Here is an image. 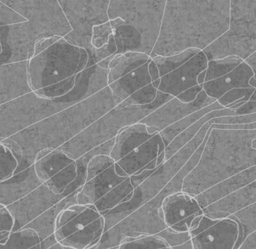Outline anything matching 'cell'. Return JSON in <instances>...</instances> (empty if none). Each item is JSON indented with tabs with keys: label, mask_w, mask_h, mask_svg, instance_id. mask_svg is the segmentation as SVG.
I'll use <instances>...</instances> for the list:
<instances>
[{
	"label": "cell",
	"mask_w": 256,
	"mask_h": 249,
	"mask_svg": "<svg viewBox=\"0 0 256 249\" xmlns=\"http://www.w3.org/2000/svg\"><path fill=\"white\" fill-rule=\"evenodd\" d=\"M160 211L166 225L179 233H189L204 216L198 200L183 191L167 196L161 204Z\"/></svg>",
	"instance_id": "8fae6325"
},
{
	"label": "cell",
	"mask_w": 256,
	"mask_h": 249,
	"mask_svg": "<svg viewBox=\"0 0 256 249\" xmlns=\"http://www.w3.org/2000/svg\"><path fill=\"white\" fill-rule=\"evenodd\" d=\"M109 65L108 86L147 63L150 57L142 53L127 52L112 55Z\"/></svg>",
	"instance_id": "e0dca14e"
},
{
	"label": "cell",
	"mask_w": 256,
	"mask_h": 249,
	"mask_svg": "<svg viewBox=\"0 0 256 249\" xmlns=\"http://www.w3.org/2000/svg\"><path fill=\"white\" fill-rule=\"evenodd\" d=\"M14 217L7 206L0 203V242L6 240L12 233Z\"/></svg>",
	"instance_id": "4316f807"
},
{
	"label": "cell",
	"mask_w": 256,
	"mask_h": 249,
	"mask_svg": "<svg viewBox=\"0 0 256 249\" xmlns=\"http://www.w3.org/2000/svg\"><path fill=\"white\" fill-rule=\"evenodd\" d=\"M252 147H254V149H256V138L252 141Z\"/></svg>",
	"instance_id": "e575fe53"
},
{
	"label": "cell",
	"mask_w": 256,
	"mask_h": 249,
	"mask_svg": "<svg viewBox=\"0 0 256 249\" xmlns=\"http://www.w3.org/2000/svg\"><path fill=\"white\" fill-rule=\"evenodd\" d=\"M240 234L239 223L230 217H203L190 236L192 249H234Z\"/></svg>",
	"instance_id": "30bf717a"
},
{
	"label": "cell",
	"mask_w": 256,
	"mask_h": 249,
	"mask_svg": "<svg viewBox=\"0 0 256 249\" xmlns=\"http://www.w3.org/2000/svg\"><path fill=\"white\" fill-rule=\"evenodd\" d=\"M208 60L203 51L188 60L183 66L160 78L158 91L177 97L180 93L198 86L197 77L207 70Z\"/></svg>",
	"instance_id": "4fadbf2b"
},
{
	"label": "cell",
	"mask_w": 256,
	"mask_h": 249,
	"mask_svg": "<svg viewBox=\"0 0 256 249\" xmlns=\"http://www.w3.org/2000/svg\"><path fill=\"white\" fill-rule=\"evenodd\" d=\"M18 158L13 151L0 143V182L8 180L14 176L18 167Z\"/></svg>",
	"instance_id": "cb8c5ba5"
},
{
	"label": "cell",
	"mask_w": 256,
	"mask_h": 249,
	"mask_svg": "<svg viewBox=\"0 0 256 249\" xmlns=\"http://www.w3.org/2000/svg\"><path fill=\"white\" fill-rule=\"evenodd\" d=\"M110 0H60L62 10L64 12L72 31L64 39L74 46L84 48L88 55L92 56L91 45L94 27L109 22L108 9Z\"/></svg>",
	"instance_id": "9c48e42d"
},
{
	"label": "cell",
	"mask_w": 256,
	"mask_h": 249,
	"mask_svg": "<svg viewBox=\"0 0 256 249\" xmlns=\"http://www.w3.org/2000/svg\"><path fill=\"white\" fill-rule=\"evenodd\" d=\"M216 102L215 99L208 96L204 90L191 103H183L177 98H173L140 123L147 126L149 134H156L188 116L213 105Z\"/></svg>",
	"instance_id": "7c38bea8"
},
{
	"label": "cell",
	"mask_w": 256,
	"mask_h": 249,
	"mask_svg": "<svg viewBox=\"0 0 256 249\" xmlns=\"http://www.w3.org/2000/svg\"><path fill=\"white\" fill-rule=\"evenodd\" d=\"M104 228V215L91 205L76 203L58 214L54 236L63 248L90 249L99 243Z\"/></svg>",
	"instance_id": "ba28073f"
},
{
	"label": "cell",
	"mask_w": 256,
	"mask_h": 249,
	"mask_svg": "<svg viewBox=\"0 0 256 249\" xmlns=\"http://www.w3.org/2000/svg\"><path fill=\"white\" fill-rule=\"evenodd\" d=\"M203 90V85L196 86L177 96L178 99L183 103H191L196 99L197 96Z\"/></svg>",
	"instance_id": "83f0119b"
},
{
	"label": "cell",
	"mask_w": 256,
	"mask_h": 249,
	"mask_svg": "<svg viewBox=\"0 0 256 249\" xmlns=\"http://www.w3.org/2000/svg\"><path fill=\"white\" fill-rule=\"evenodd\" d=\"M2 53V43L1 41H0V54Z\"/></svg>",
	"instance_id": "8d00e7d4"
},
{
	"label": "cell",
	"mask_w": 256,
	"mask_h": 249,
	"mask_svg": "<svg viewBox=\"0 0 256 249\" xmlns=\"http://www.w3.org/2000/svg\"><path fill=\"white\" fill-rule=\"evenodd\" d=\"M160 82H161V80L159 79V80H158V81H154V82H152V85H153L154 87H155V88L158 89V88H159L160 85Z\"/></svg>",
	"instance_id": "d6a6232c"
},
{
	"label": "cell",
	"mask_w": 256,
	"mask_h": 249,
	"mask_svg": "<svg viewBox=\"0 0 256 249\" xmlns=\"http://www.w3.org/2000/svg\"><path fill=\"white\" fill-rule=\"evenodd\" d=\"M254 77V72L252 68L244 61L224 76L204 83L203 90L208 96L218 101L231 90L255 88L251 87L249 84L251 78Z\"/></svg>",
	"instance_id": "5bb4252c"
},
{
	"label": "cell",
	"mask_w": 256,
	"mask_h": 249,
	"mask_svg": "<svg viewBox=\"0 0 256 249\" xmlns=\"http://www.w3.org/2000/svg\"><path fill=\"white\" fill-rule=\"evenodd\" d=\"M152 60L150 59L141 67L108 86L114 93L117 105L121 104L140 89L152 84V79L148 73V64Z\"/></svg>",
	"instance_id": "2e32d148"
},
{
	"label": "cell",
	"mask_w": 256,
	"mask_h": 249,
	"mask_svg": "<svg viewBox=\"0 0 256 249\" xmlns=\"http://www.w3.org/2000/svg\"><path fill=\"white\" fill-rule=\"evenodd\" d=\"M62 37L58 36H54V37L46 38V39H42L39 42L36 44L34 46V52L33 55L39 54L42 51H44L46 48H49L51 45H54L57 41L60 40Z\"/></svg>",
	"instance_id": "f1b7e54d"
},
{
	"label": "cell",
	"mask_w": 256,
	"mask_h": 249,
	"mask_svg": "<svg viewBox=\"0 0 256 249\" xmlns=\"http://www.w3.org/2000/svg\"><path fill=\"white\" fill-rule=\"evenodd\" d=\"M166 0H111L108 16L117 51L150 57L160 33Z\"/></svg>",
	"instance_id": "7a4b0ae2"
},
{
	"label": "cell",
	"mask_w": 256,
	"mask_h": 249,
	"mask_svg": "<svg viewBox=\"0 0 256 249\" xmlns=\"http://www.w3.org/2000/svg\"><path fill=\"white\" fill-rule=\"evenodd\" d=\"M236 111L234 110L228 109V108L209 113L207 115L202 117L201 120L196 122L195 124L192 125L190 128H186L183 132L180 133L166 148V162L172 156H173L176 152H178L184 146H186L189 142H190L208 122L213 120V119L218 118V117H236Z\"/></svg>",
	"instance_id": "ac0fdd59"
},
{
	"label": "cell",
	"mask_w": 256,
	"mask_h": 249,
	"mask_svg": "<svg viewBox=\"0 0 256 249\" xmlns=\"http://www.w3.org/2000/svg\"><path fill=\"white\" fill-rule=\"evenodd\" d=\"M173 98L158 91L154 102L149 105L126 108L117 105L60 149L76 160L88 151L115 138L124 128L140 123Z\"/></svg>",
	"instance_id": "5b68a950"
},
{
	"label": "cell",
	"mask_w": 256,
	"mask_h": 249,
	"mask_svg": "<svg viewBox=\"0 0 256 249\" xmlns=\"http://www.w3.org/2000/svg\"><path fill=\"white\" fill-rule=\"evenodd\" d=\"M256 107L255 108H254V110H252V113H251V114H256Z\"/></svg>",
	"instance_id": "d590c367"
},
{
	"label": "cell",
	"mask_w": 256,
	"mask_h": 249,
	"mask_svg": "<svg viewBox=\"0 0 256 249\" xmlns=\"http://www.w3.org/2000/svg\"><path fill=\"white\" fill-rule=\"evenodd\" d=\"M156 134H149L147 126L142 123L131 125L116 137L115 143L110 156L117 162Z\"/></svg>",
	"instance_id": "9a60e30c"
},
{
	"label": "cell",
	"mask_w": 256,
	"mask_h": 249,
	"mask_svg": "<svg viewBox=\"0 0 256 249\" xmlns=\"http://www.w3.org/2000/svg\"><path fill=\"white\" fill-rule=\"evenodd\" d=\"M117 249H172V247L160 236L142 235L126 237Z\"/></svg>",
	"instance_id": "7402d4cb"
},
{
	"label": "cell",
	"mask_w": 256,
	"mask_h": 249,
	"mask_svg": "<svg viewBox=\"0 0 256 249\" xmlns=\"http://www.w3.org/2000/svg\"><path fill=\"white\" fill-rule=\"evenodd\" d=\"M206 70L204 72H201L200 75L197 77V82H198V85H203L204 83V80H206Z\"/></svg>",
	"instance_id": "1f68e13d"
},
{
	"label": "cell",
	"mask_w": 256,
	"mask_h": 249,
	"mask_svg": "<svg viewBox=\"0 0 256 249\" xmlns=\"http://www.w3.org/2000/svg\"><path fill=\"white\" fill-rule=\"evenodd\" d=\"M200 51H201L197 49H188L176 55L170 57H156L152 58V60L158 66L161 78L183 66Z\"/></svg>",
	"instance_id": "44dd1931"
},
{
	"label": "cell",
	"mask_w": 256,
	"mask_h": 249,
	"mask_svg": "<svg viewBox=\"0 0 256 249\" xmlns=\"http://www.w3.org/2000/svg\"><path fill=\"white\" fill-rule=\"evenodd\" d=\"M226 108L221 106L218 101L213 105L207 107V108H203V109L200 110L188 116L185 118L182 119L180 121L177 122L174 124L170 125L168 128L166 129L162 130V131L160 132L161 138L165 144L166 147L168 146L177 137L178 135L183 132L186 128H190L192 125L195 124L198 120H201L204 116L207 115L209 113L212 112L214 111H220V110L225 109Z\"/></svg>",
	"instance_id": "d6986e66"
},
{
	"label": "cell",
	"mask_w": 256,
	"mask_h": 249,
	"mask_svg": "<svg viewBox=\"0 0 256 249\" xmlns=\"http://www.w3.org/2000/svg\"><path fill=\"white\" fill-rule=\"evenodd\" d=\"M112 36H114V33H112V27H111L110 21L105 23V24L94 27L91 40V45L93 49L92 52L106 46L109 44Z\"/></svg>",
	"instance_id": "484cf974"
},
{
	"label": "cell",
	"mask_w": 256,
	"mask_h": 249,
	"mask_svg": "<svg viewBox=\"0 0 256 249\" xmlns=\"http://www.w3.org/2000/svg\"><path fill=\"white\" fill-rule=\"evenodd\" d=\"M148 73L152 82L160 79L159 69H158V66H156V63L153 61V60H150L148 64Z\"/></svg>",
	"instance_id": "f546056e"
},
{
	"label": "cell",
	"mask_w": 256,
	"mask_h": 249,
	"mask_svg": "<svg viewBox=\"0 0 256 249\" xmlns=\"http://www.w3.org/2000/svg\"><path fill=\"white\" fill-rule=\"evenodd\" d=\"M230 0H166L150 58L202 51L228 30Z\"/></svg>",
	"instance_id": "6da1fadb"
},
{
	"label": "cell",
	"mask_w": 256,
	"mask_h": 249,
	"mask_svg": "<svg viewBox=\"0 0 256 249\" xmlns=\"http://www.w3.org/2000/svg\"><path fill=\"white\" fill-rule=\"evenodd\" d=\"M244 60L237 57H228L222 60L209 61L206 70V77L204 83L212 80L216 79L224 76L230 71L243 63Z\"/></svg>",
	"instance_id": "603a6c76"
},
{
	"label": "cell",
	"mask_w": 256,
	"mask_h": 249,
	"mask_svg": "<svg viewBox=\"0 0 256 249\" xmlns=\"http://www.w3.org/2000/svg\"><path fill=\"white\" fill-rule=\"evenodd\" d=\"M158 92V89L155 88L152 84H149L131 95L118 106L126 108L128 106H144L149 105L154 102Z\"/></svg>",
	"instance_id": "d4e9b609"
},
{
	"label": "cell",
	"mask_w": 256,
	"mask_h": 249,
	"mask_svg": "<svg viewBox=\"0 0 256 249\" xmlns=\"http://www.w3.org/2000/svg\"><path fill=\"white\" fill-rule=\"evenodd\" d=\"M249 102H256V91L254 92L252 96H251Z\"/></svg>",
	"instance_id": "836d02e7"
},
{
	"label": "cell",
	"mask_w": 256,
	"mask_h": 249,
	"mask_svg": "<svg viewBox=\"0 0 256 249\" xmlns=\"http://www.w3.org/2000/svg\"><path fill=\"white\" fill-rule=\"evenodd\" d=\"M111 149V143L106 142L75 160L60 148H45L34 159V173L54 194L61 195L73 190L76 183L82 186L88 161L97 155H110Z\"/></svg>",
	"instance_id": "8992f818"
},
{
	"label": "cell",
	"mask_w": 256,
	"mask_h": 249,
	"mask_svg": "<svg viewBox=\"0 0 256 249\" xmlns=\"http://www.w3.org/2000/svg\"><path fill=\"white\" fill-rule=\"evenodd\" d=\"M208 60L237 57L244 61L256 52V0H230L228 30L203 50Z\"/></svg>",
	"instance_id": "52a82bcc"
},
{
	"label": "cell",
	"mask_w": 256,
	"mask_h": 249,
	"mask_svg": "<svg viewBox=\"0 0 256 249\" xmlns=\"http://www.w3.org/2000/svg\"><path fill=\"white\" fill-rule=\"evenodd\" d=\"M0 249H42V240L34 229H20L0 242Z\"/></svg>",
	"instance_id": "ffe728a7"
},
{
	"label": "cell",
	"mask_w": 256,
	"mask_h": 249,
	"mask_svg": "<svg viewBox=\"0 0 256 249\" xmlns=\"http://www.w3.org/2000/svg\"><path fill=\"white\" fill-rule=\"evenodd\" d=\"M88 55L64 38L28 60L27 74L33 92L42 98L54 86L85 70Z\"/></svg>",
	"instance_id": "277c9868"
},
{
	"label": "cell",
	"mask_w": 256,
	"mask_h": 249,
	"mask_svg": "<svg viewBox=\"0 0 256 249\" xmlns=\"http://www.w3.org/2000/svg\"><path fill=\"white\" fill-rule=\"evenodd\" d=\"M246 63L252 68V70L254 72V77L256 81V52L255 54H252L251 57H250L248 60H245Z\"/></svg>",
	"instance_id": "4dcf8cb0"
},
{
	"label": "cell",
	"mask_w": 256,
	"mask_h": 249,
	"mask_svg": "<svg viewBox=\"0 0 256 249\" xmlns=\"http://www.w3.org/2000/svg\"><path fill=\"white\" fill-rule=\"evenodd\" d=\"M134 182L132 178L117 171L116 162L110 155H96L87 164L76 203L91 205L105 215L132 198L136 189Z\"/></svg>",
	"instance_id": "3957f363"
}]
</instances>
